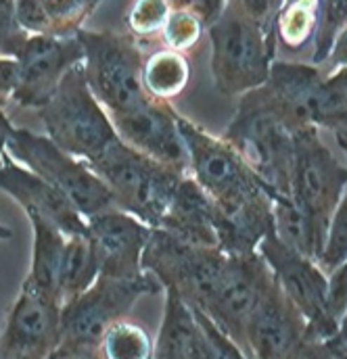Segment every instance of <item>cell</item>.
Instances as JSON below:
<instances>
[{"label":"cell","instance_id":"9c48e42d","mask_svg":"<svg viewBox=\"0 0 347 359\" xmlns=\"http://www.w3.org/2000/svg\"><path fill=\"white\" fill-rule=\"evenodd\" d=\"M6 153L65 194L86 219L115 205L109 186L86 161L59 149L46 134L15 128L6 144Z\"/></svg>","mask_w":347,"mask_h":359},{"label":"cell","instance_id":"44dd1931","mask_svg":"<svg viewBox=\"0 0 347 359\" xmlns=\"http://www.w3.org/2000/svg\"><path fill=\"white\" fill-rule=\"evenodd\" d=\"M159 230H166L192 245L218 247L216 205L190 174H184L178 182Z\"/></svg>","mask_w":347,"mask_h":359},{"label":"cell","instance_id":"ba28073f","mask_svg":"<svg viewBox=\"0 0 347 359\" xmlns=\"http://www.w3.org/2000/svg\"><path fill=\"white\" fill-rule=\"evenodd\" d=\"M258 253L270 266L284 294L308 320L310 345L320 353V358H331L327 343L339 334L341 322L331 313L327 271L312 257L287 247L274 232L261 241Z\"/></svg>","mask_w":347,"mask_h":359},{"label":"cell","instance_id":"836d02e7","mask_svg":"<svg viewBox=\"0 0 347 359\" xmlns=\"http://www.w3.org/2000/svg\"><path fill=\"white\" fill-rule=\"evenodd\" d=\"M329 305H331V313L343 322L347 313V259L331 269L329 273Z\"/></svg>","mask_w":347,"mask_h":359},{"label":"cell","instance_id":"4fadbf2b","mask_svg":"<svg viewBox=\"0 0 347 359\" xmlns=\"http://www.w3.org/2000/svg\"><path fill=\"white\" fill-rule=\"evenodd\" d=\"M245 339L249 358H320L308 341V320L284 294L272 269L261 286L258 305L249 316Z\"/></svg>","mask_w":347,"mask_h":359},{"label":"cell","instance_id":"d6986e66","mask_svg":"<svg viewBox=\"0 0 347 359\" xmlns=\"http://www.w3.org/2000/svg\"><path fill=\"white\" fill-rule=\"evenodd\" d=\"M86 222L98 273L111 278H136L145 273L143 251L153 228L115 205Z\"/></svg>","mask_w":347,"mask_h":359},{"label":"cell","instance_id":"9a60e30c","mask_svg":"<svg viewBox=\"0 0 347 359\" xmlns=\"http://www.w3.org/2000/svg\"><path fill=\"white\" fill-rule=\"evenodd\" d=\"M17 86L13 100L25 109H42L57 92L65 74L84 63L80 40L30 34L17 55Z\"/></svg>","mask_w":347,"mask_h":359},{"label":"cell","instance_id":"484cf974","mask_svg":"<svg viewBox=\"0 0 347 359\" xmlns=\"http://www.w3.org/2000/svg\"><path fill=\"white\" fill-rule=\"evenodd\" d=\"M96 278H98V264L90 243V234L67 238L63 266H61V280H59L61 303L84 292Z\"/></svg>","mask_w":347,"mask_h":359},{"label":"cell","instance_id":"6da1fadb","mask_svg":"<svg viewBox=\"0 0 347 359\" xmlns=\"http://www.w3.org/2000/svg\"><path fill=\"white\" fill-rule=\"evenodd\" d=\"M164 286L145 271L136 278H98L78 297L61 305V343L53 358H100L105 330L119 318H126L134 303L145 294H157Z\"/></svg>","mask_w":347,"mask_h":359},{"label":"cell","instance_id":"b9f144b4","mask_svg":"<svg viewBox=\"0 0 347 359\" xmlns=\"http://www.w3.org/2000/svg\"><path fill=\"white\" fill-rule=\"evenodd\" d=\"M13 238V230L4 224H0V241H11Z\"/></svg>","mask_w":347,"mask_h":359},{"label":"cell","instance_id":"d6a6232c","mask_svg":"<svg viewBox=\"0 0 347 359\" xmlns=\"http://www.w3.org/2000/svg\"><path fill=\"white\" fill-rule=\"evenodd\" d=\"M30 34L23 32L15 17V0H0V55L15 57Z\"/></svg>","mask_w":347,"mask_h":359},{"label":"cell","instance_id":"52a82bcc","mask_svg":"<svg viewBox=\"0 0 347 359\" xmlns=\"http://www.w3.org/2000/svg\"><path fill=\"white\" fill-rule=\"evenodd\" d=\"M84 48V76L88 88L109 115L126 111L140 102L143 88V44L128 32H90L76 34Z\"/></svg>","mask_w":347,"mask_h":359},{"label":"cell","instance_id":"ffe728a7","mask_svg":"<svg viewBox=\"0 0 347 359\" xmlns=\"http://www.w3.org/2000/svg\"><path fill=\"white\" fill-rule=\"evenodd\" d=\"M0 190L13 196L27 217L38 215L55 224L67 238L88 236L86 217L70 203V198L46 180L17 163L11 155H6L0 165Z\"/></svg>","mask_w":347,"mask_h":359},{"label":"cell","instance_id":"4316f807","mask_svg":"<svg viewBox=\"0 0 347 359\" xmlns=\"http://www.w3.org/2000/svg\"><path fill=\"white\" fill-rule=\"evenodd\" d=\"M155 345L149 332L126 318L115 320L103 334L100 358L107 359H151Z\"/></svg>","mask_w":347,"mask_h":359},{"label":"cell","instance_id":"7a4b0ae2","mask_svg":"<svg viewBox=\"0 0 347 359\" xmlns=\"http://www.w3.org/2000/svg\"><path fill=\"white\" fill-rule=\"evenodd\" d=\"M211 42L214 86L228 98L260 88L276 59V36L263 32L235 0H226L220 17L207 27Z\"/></svg>","mask_w":347,"mask_h":359},{"label":"cell","instance_id":"7c38bea8","mask_svg":"<svg viewBox=\"0 0 347 359\" xmlns=\"http://www.w3.org/2000/svg\"><path fill=\"white\" fill-rule=\"evenodd\" d=\"M268 104L293 128L322 126L347 104V94L329 82V74L314 63L274 59L266 84L258 88Z\"/></svg>","mask_w":347,"mask_h":359},{"label":"cell","instance_id":"d590c367","mask_svg":"<svg viewBox=\"0 0 347 359\" xmlns=\"http://www.w3.org/2000/svg\"><path fill=\"white\" fill-rule=\"evenodd\" d=\"M17 86V61L15 57L0 55V109L13 100Z\"/></svg>","mask_w":347,"mask_h":359},{"label":"cell","instance_id":"ac0fdd59","mask_svg":"<svg viewBox=\"0 0 347 359\" xmlns=\"http://www.w3.org/2000/svg\"><path fill=\"white\" fill-rule=\"evenodd\" d=\"M270 276V266L260 253L251 255H228L224 276L211 301L203 309L218 328L249 358L245 328L251 311L258 305L261 286Z\"/></svg>","mask_w":347,"mask_h":359},{"label":"cell","instance_id":"1f68e13d","mask_svg":"<svg viewBox=\"0 0 347 359\" xmlns=\"http://www.w3.org/2000/svg\"><path fill=\"white\" fill-rule=\"evenodd\" d=\"M347 259V190L337 205L329 230H327V241L322 247V253L318 257V266L327 273L337 266H341Z\"/></svg>","mask_w":347,"mask_h":359},{"label":"cell","instance_id":"ab89813d","mask_svg":"<svg viewBox=\"0 0 347 359\" xmlns=\"http://www.w3.org/2000/svg\"><path fill=\"white\" fill-rule=\"evenodd\" d=\"M327 347H329L331 358H347V313L346 318H343V322H341L339 334L333 341H329Z\"/></svg>","mask_w":347,"mask_h":359},{"label":"cell","instance_id":"7402d4cb","mask_svg":"<svg viewBox=\"0 0 347 359\" xmlns=\"http://www.w3.org/2000/svg\"><path fill=\"white\" fill-rule=\"evenodd\" d=\"M103 0H15V17L23 32L74 38Z\"/></svg>","mask_w":347,"mask_h":359},{"label":"cell","instance_id":"5b68a950","mask_svg":"<svg viewBox=\"0 0 347 359\" xmlns=\"http://www.w3.org/2000/svg\"><path fill=\"white\" fill-rule=\"evenodd\" d=\"M320 132L318 126H303L293 132L295 151L289 194L310 222L318 257L327 241L331 217L347 190V163L335 157Z\"/></svg>","mask_w":347,"mask_h":359},{"label":"cell","instance_id":"e0dca14e","mask_svg":"<svg viewBox=\"0 0 347 359\" xmlns=\"http://www.w3.org/2000/svg\"><path fill=\"white\" fill-rule=\"evenodd\" d=\"M178 115L170 102L147 94L134 107L109 117L126 144L178 172H188V151L178 128Z\"/></svg>","mask_w":347,"mask_h":359},{"label":"cell","instance_id":"277c9868","mask_svg":"<svg viewBox=\"0 0 347 359\" xmlns=\"http://www.w3.org/2000/svg\"><path fill=\"white\" fill-rule=\"evenodd\" d=\"M293 128L268 104L258 88L239 96L224 138L243 155L276 196L291 194Z\"/></svg>","mask_w":347,"mask_h":359},{"label":"cell","instance_id":"f546056e","mask_svg":"<svg viewBox=\"0 0 347 359\" xmlns=\"http://www.w3.org/2000/svg\"><path fill=\"white\" fill-rule=\"evenodd\" d=\"M205 29L207 27L197 13H192L186 6H174L166 25H164L162 40H164L166 48H172V50L186 55L190 48H195L199 44Z\"/></svg>","mask_w":347,"mask_h":359},{"label":"cell","instance_id":"8992f818","mask_svg":"<svg viewBox=\"0 0 347 359\" xmlns=\"http://www.w3.org/2000/svg\"><path fill=\"white\" fill-rule=\"evenodd\" d=\"M38 113L46 136L59 149L86 163L119 138L107 109L88 88L82 63L65 74L53 98Z\"/></svg>","mask_w":347,"mask_h":359},{"label":"cell","instance_id":"f1b7e54d","mask_svg":"<svg viewBox=\"0 0 347 359\" xmlns=\"http://www.w3.org/2000/svg\"><path fill=\"white\" fill-rule=\"evenodd\" d=\"M170 0H132L126 13L128 32L143 44L162 36L164 25L172 13Z\"/></svg>","mask_w":347,"mask_h":359},{"label":"cell","instance_id":"74e56055","mask_svg":"<svg viewBox=\"0 0 347 359\" xmlns=\"http://www.w3.org/2000/svg\"><path fill=\"white\" fill-rule=\"evenodd\" d=\"M320 67L327 74H333L337 69H347V25L337 34V38L333 42V48L329 53V59Z\"/></svg>","mask_w":347,"mask_h":359},{"label":"cell","instance_id":"30bf717a","mask_svg":"<svg viewBox=\"0 0 347 359\" xmlns=\"http://www.w3.org/2000/svg\"><path fill=\"white\" fill-rule=\"evenodd\" d=\"M228 255L220 247L192 245L159 228L151 230L143 251V269L199 309H205L218 290Z\"/></svg>","mask_w":347,"mask_h":359},{"label":"cell","instance_id":"cb8c5ba5","mask_svg":"<svg viewBox=\"0 0 347 359\" xmlns=\"http://www.w3.org/2000/svg\"><path fill=\"white\" fill-rule=\"evenodd\" d=\"M320 23V0H282L274 19L276 46L301 53L314 44Z\"/></svg>","mask_w":347,"mask_h":359},{"label":"cell","instance_id":"5bb4252c","mask_svg":"<svg viewBox=\"0 0 347 359\" xmlns=\"http://www.w3.org/2000/svg\"><path fill=\"white\" fill-rule=\"evenodd\" d=\"M164 322L153 358L157 359H241L243 351L199 307L182 299L176 288H164Z\"/></svg>","mask_w":347,"mask_h":359},{"label":"cell","instance_id":"7bdbcfd3","mask_svg":"<svg viewBox=\"0 0 347 359\" xmlns=\"http://www.w3.org/2000/svg\"><path fill=\"white\" fill-rule=\"evenodd\" d=\"M172 2V6H180L182 4V0H170Z\"/></svg>","mask_w":347,"mask_h":359},{"label":"cell","instance_id":"83f0119b","mask_svg":"<svg viewBox=\"0 0 347 359\" xmlns=\"http://www.w3.org/2000/svg\"><path fill=\"white\" fill-rule=\"evenodd\" d=\"M274 234L287 247L312 257L314 262L318 259V249L310 222L301 213V209L291 201V196L274 198Z\"/></svg>","mask_w":347,"mask_h":359},{"label":"cell","instance_id":"3957f363","mask_svg":"<svg viewBox=\"0 0 347 359\" xmlns=\"http://www.w3.org/2000/svg\"><path fill=\"white\" fill-rule=\"evenodd\" d=\"M88 165L109 186L115 207L132 213L149 228L162 226L178 182L188 174L155 161L122 138L113 140Z\"/></svg>","mask_w":347,"mask_h":359},{"label":"cell","instance_id":"f35d334b","mask_svg":"<svg viewBox=\"0 0 347 359\" xmlns=\"http://www.w3.org/2000/svg\"><path fill=\"white\" fill-rule=\"evenodd\" d=\"M322 130H327V132H331L335 136L339 149L343 151V155H346L347 159V104L341 111H337L333 117L327 119V123L322 126Z\"/></svg>","mask_w":347,"mask_h":359},{"label":"cell","instance_id":"2e32d148","mask_svg":"<svg viewBox=\"0 0 347 359\" xmlns=\"http://www.w3.org/2000/svg\"><path fill=\"white\" fill-rule=\"evenodd\" d=\"M61 343V303L27 284L0 332V359L53 358Z\"/></svg>","mask_w":347,"mask_h":359},{"label":"cell","instance_id":"d4e9b609","mask_svg":"<svg viewBox=\"0 0 347 359\" xmlns=\"http://www.w3.org/2000/svg\"><path fill=\"white\" fill-rule=\"evenodd\" d=\"M190 82V63L184 53L172 48L155 50L145 57L143 88L155 100L172 102Z\"/></svg>","mask_w":347,"mask_h":359},{"label":"cell","instance_id":"e575fe53","mask_svg":"<svg viewBox=\"0 0 347 359\" xmlns=\"http://www.w3.org/2000/svg\"><path fill=\"white\" fill-rule=\"evenodd\" d=\"M241 11L260 25L263 32L274 34V19H276V13L280 8V2L282 0H235Z\"/></svg>","mask_w":347,"mask_h":359},{"label":"cell","instance_id":"8fae6325","mask_svg":"<svg viewBox=\"0 0 347 359\" xmlns=\"http://www.w3.org/2000/svg\"><path fill=\"white\" fill-rule=\"evenodd\" d=\"M178 128L188 151V174L211 196L216 207H228L261 192H272L224 136H211L182 115H178Z\"/></svg>","mask_w":347,"mask_h":359},{"label":"cell","instance_id":"8d00e7d4","mask_svg":"<svg viewBox=\"0 0 347 359\" xmlns=\"http://www.w3.org/2000/svg\"><path fill=\"white\" fill-rule=\"evenodd\" d=\"M180 6H186L192 13H197L203 19L205 27H209L220 17V13L224 11L226 0H182Z\"/></svg>","mask_w":347,"mask_h":359},{"label":"cell","instance_id":"603a6c76","mask_svg":"<svg viewBox=\"0 0 347 359\" xmlns=\"http://www.w3.org/2000/svg\"><path fill=\"white\" fill-rule=\"evenodd\" d=\"M27 219L32 224L34 241H32V264H30V271H27L23 284H27L61 303L59 280H61V266H63L67 236L55 224H51L38 215H30Z\"/></svg>","mask_w":347,"mask_h":359},{"label":"cell","instance_id":"4dcf8cb0","mask_svg":"<svg viewBox=\"0 0 347 359\" xmlns=\"http://www.w3.org/2000/svg\"><path fill=\"white\" fill-rule=\"evenodd\" d=\"M347 25V0H320V23L312 44L314 65H325L337 34Z\"/></svg>","mask_w":347,"mask_h":359},{"label":"cell","instance_id":"60d3db41","mask_svg":"<svg viewBox=\"0 0 347 359\" xmlns=\"http://www.w3.org/2000/svg\"><path fill=\"white\" fill-rule=\"evenodd\" d=\"M13 130H15V126L11 123V119H8V117L2 113V109H0V165H2V161H4V157L8 155V153H6V144H8V138H11Z\"/></svg>","mask_w":347,"mask_h":359}]
</instances>
